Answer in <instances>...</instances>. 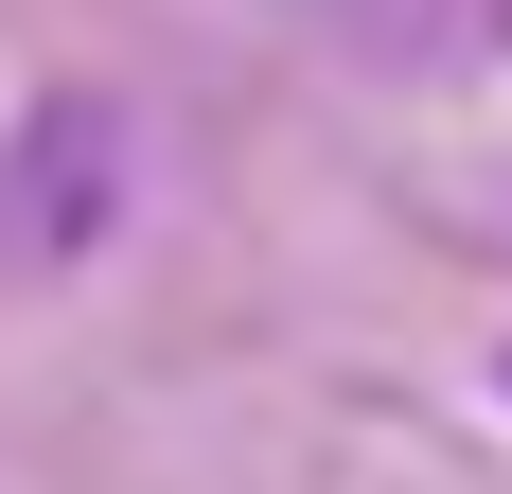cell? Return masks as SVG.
Returning <instances> with one entry per match:
<instances>
[{
  "mask_svg": "<svg viewBox=\"0 0 512 494\" xmlns=\"http://www.w3.org/2000/svg\"><path fill=\"white\" fill-rule=\"evenodd\" d=\"M495 389H512V353H495Z\"/></svg>",
  "mask_w": 512,
  "mask_h": 494,
  "instance_id": "cell-1",
  "label": "cell"
}]
</instances>
